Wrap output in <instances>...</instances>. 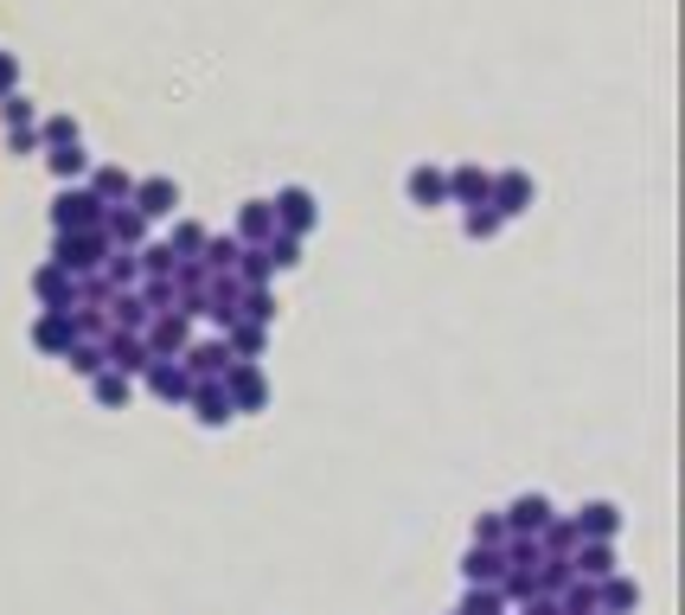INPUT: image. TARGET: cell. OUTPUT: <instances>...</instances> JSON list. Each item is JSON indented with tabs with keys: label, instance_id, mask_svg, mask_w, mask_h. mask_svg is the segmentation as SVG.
<instances>
[{
	"label": "cell",
	"instance_id": "1",
	"mask_svg": "<svg viewBox=\"0 0 685 615\" xmlns=\"http://www.w3.org/2000/svg\"><path fill=\"white\" fill-rule=\"evenodd\" d=\"M282 218H288L295 231H301V225H314V200H308V193H288V200H282Z\"/></svg>",
	"mask_w": 685,
	"mask_h": 615
},
{
	"label": "cell",
	"instance_id": "2",
	"mask_svg": "<svg viewBox=\"0 0 685 615\" xmlns=\"http://www.w3.org/2000/svg\"><path fill=\"white\" fill-rule=\"evenodd\" d=\"M167 205H173V187H160V180L141 187V212H167Z\"/></svg>",
	"mask_w": 685,
	"mask_h": 615
},
{
	"label": "cell",
	"instance_id": "3",
	"mask_svg": "<svg viewBox=\"0 0 685 615\" xmlns=\"http://www.w3.org/2000/svg\"><path fill=\"white\" fill-rule=\"evenodd\" d=\"M65 341H70V321L65 315H52V321L39 328V346H65Z\"/></svg>",
	"mask_w": 685,
	"mask_h": 615
},
{
	"label": "cell",
	"instance_id": "4",
	"mask_svg": "<svg viewBox=\"0 0 685 615\" xmlns=\"http://www.w3.org/2000/svg\"><path fill=\"white\" fill-rule=\"evenodd\" d=\"M244 231L263 238V231H270V205H250V212H244Z\"/></svg>",
	"mask_w": 685,
	"mask_h": 615
},
{
	"label": "cell",
	"instance_id": "5",
	"mask_svg": "<svg viewBox=\"0 0 685 615\" xmlns=\"http://www.w3.org/2000/svg\"><path fill=\"white\" fill-rule=\"evenodd\" d=\"M154 392H167V398H173V392H186V379H180V372H167V366H154Z\"/></svg>",
	"mask_w": 685,
	"mask_h": 615
},
{
	"label": "cell",
	"instance_id": "6",
	"mask_svg": "<svg viewBox=\"0 0 685 615\" xmlns=\"http://www.w3.org/2000/svg\"><path fill=\"white\" fill-rule=\"evenodd\" d=\"M193 366H199V372H218V366H224V346H199Z\"/></svg>",
	"mask_w": 685,
	"mask_h": 615
},
{
	"label": "cell",
	"instance_id": "7",
	"mask_svg": "<svg viewBox=\"0 0 685 615\" xmlns=\"http://www.w3.org/2000/svg\"><path fill=\"white\" fill-rule=\"evenodd\" d=\"M513 513H519V526H539V520H545V500H519Z\"/></svg>",
	"mask_w": 685,
	"mask_h": 615
},
{
	"label": "cell",
	"instance_id": "8",
	"mask_svg": "<svg viewBox=\"0 0 685 615\" xmlns=\"http://www.w3.org/2000/svg\"><path fill=\"white\" fill-rule=\"evenodd\" d=\"M186 341V328H180V321H160V334H154V346H180Z\"/></svg>",
	"mask_w": 685,
	"mask_h": 615
}]
</instances>
